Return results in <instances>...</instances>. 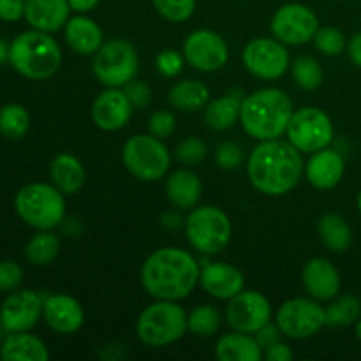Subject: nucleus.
<instances>
[{"mask_svg":"<svg viewBox=\"0 0 361 361\" xmlns=\"http://www.w3.org/2000/svg\"><path fill=\"white\" fill-rule=\"evenodd\" d=\"M303 173V161L298 148L289 141H261L247 162L250 183L267 196H282L298 185Z\"/></svg>","mask_w":361,"mask_h":361,"instance_id":"obj_1","label":"nucleus"},{"mask_svg":"<svg viewBox=\"0 0 361 361\" xmlns=\"http://www.w3.org/2000/svg\"><path fill=\"white\" fill-rule=\"evenodd\" d=\"M201 270L189 252L164 247L147 257L141 268V282L150 296L178 302L187 298L200 282Z\"/></svg>","mask_w":361,"mask_h":361,"instance_id":"obj_2","label":"nucleus"},{"mask_svg":"<svg viewBox=\"0 0 361 361\" xmlns=\"http://www.w3.org/2000/svg\"><path fill=\"white\" fill-rule=\"evenodd\" d=\"M293 102L277 88H263L242 101L240 120L249 136L254 140H277L288 130L291 120Z\"/></svg>","mask_w":361,"mask_h":361,"instance_id":"obj_3","label":"nucleus"},{"mask_svg":"<svg viewBox=\"0 0 361 361\" xmlns=\"http://www.w3.org/2000/svg\"><path fill=\"white\" fill-rule=\"evenodd\" d=\"M9 62L21 76L42 81L51 78L59 71L62 51L59 42L48 32L32 28L11 42Z\"/></svg>","mask_w":361,"mask_h":361,"instance_id":"obj_4","label":"nucleus"},{"mask_svg":"<svg viewBox=\"0 0 361 361\" xmlns=\"http://www.w3.org/2000/svg\"><path fill=\"white\" fill-rule=\"evenodd\" d=\"M63 192L48 183H28L14 197V208L23 222L39 231L56 228L66 217Z\"/></svg>","mask_w":361,"mask_h":361,"instance_id":"obj_5","label":"nucleus"},{"mask_svg":"<svg viewBox=\"0 0 361 361\" xmlns=\"http://www.w3.org/2000/svg\"><path fill=\"white\" fill-rule=\"evenodd\" d=\"M187 314L176 302L159 300L141 312L137 319V337L150 348H164L183 337L187 330Z\"/></svg>","mask_w":361,"mask_h":361,"instance_id":"obj_6","label":"nucleus"},{"mask_svg":"<svg viewBox=\"0 0 361 361\" xmlns=\"http://www.w3.org/2000/svg\"><path fill=\"white\" fill-rule=\"evenodd\" d=\"M122 159L130 175L143 182H155L168 173L171 157L161 137L137 134L123 145Z\"/></svg>","mask_w":361,"mask_h":361,"instance_id":"obj_7","label":"nucleus"},{"mask_svg":"<svg viewBox=\"0 0 361 361\" xmlns=\"http://www.w3.org/2000/svg\"><path fill=\"white\" fill-rule=\"evenodd\" d=\"M189 243L203 254H219L231 240V222L217 207H200L185 221Z\"/></svg>","mask_w":361,"mask_h":361,"instance_id":"obj_8","label":"nucleus"},{"mask_svg":"<svg viewBox=\"0 0 361 361\" xmlns=\"http://www.w3.org/2000/svg\"><path fill=\"white\" fill-rule=\"evenodd\" d=\"M95 78L106 87L118 88L136 78L140 69L137 53L130 42L122 39H113L102 44L95 53L92 63Z\"/></svg>","mask_w":361,"mask_h":361,"instance_id":"obj_9","label":"nucleus"},{"mask_svg":"<svg viewBox=\"0 0 361 361\" xmlns=\"http://www.w3.org/2000/svg\"><path fill=\"white\" fill-rule=\"evenodd\" d=\"M289 143L300 152L316 154L334 140V123L319 108H302L293 113L288 126Z\"/></svg>","mask_w":361,"mask_h":361,"instance_id":"obj_10","label":"nucleus"},{"mask_svg":"<svg viewBox=\"0 0 361 361\" xmlns=\"http://www.w3.org/2000/svg\"><path fill=\"white\" fill-rule=\"evenodd\" d=\"M326 324V312L309 298L288 300L277 312V326L291 338H309Z\"/></svg>","mask_w":361,"mask_h":361,"instance_id":"obj_11","label":"nucleus"},{"mask_svg":"<svg viewBox=\"0 0 361 361\" xmlns=\"http://www.w3.org/2000/svg\"><path fill=\"white\" fill-rule=\"evenodd\" d=\"M270 27L275 39L284 44L298 46L314 39L319 30V21L314 11L303 4H288L274 14Z\"/></svg>","mask_w":361,"mask_h":361,"instance_id":"obj_12","label":"nucleus"},{"mask_svg":"<svg viewBox=\"0 0 361 361\" xmlns=\"http://www.w3.org/2000/svg\"><path fill=\"white\" fill-rule=\"evenodd\" d=\"M243 63L261 80H277L288 71L289 53L279 39L259 37L243 48Z\"/></svg>","mask_w":361,"mask_h":361,"instance_id":"obj_13","label":"nucleus"},{"mask_svg":"<svg viewBox=\"0 0 361 361\" xmlns=\"http://www.w3.org/2000/svg\"><path fill=\"white\" fill-rule=\"evenodd\" d=\"M271 305L267 296L257 291H240L233 296L226 309V319L235 331L256 334L270 323Z\"/></svg>","mask_w":361,"mask_h":361,"instance_id":"obj_14","label":"nucleus"},{"mask_svg":"<svg viewBox=\"0 0 361 361\" xmlns=\"http://www.w3.org/2000/svg\"><path fill=\"white\" fill-rule=\"evenodd\" d=\"M183 56L194 69L214 73L228 63L229 48L224 39L212 30H196L183 44Z\"/></svg>","mask_w":361,"mask_h":361,"instance_id":"obj_15","label":"nucleus"},{"mask_svg":"<svg viewBox=\"0 0 361 361\" xmlns=\"http://www.w3.org/2000/svg\"><path fill=\"white\" fill-rule=\"evenodd\" d=\"M42 305L44 302L35 291L30 289L11 291L0 307V324L7 334L32 330L41 319Z\"/></svg>","mask_w":361,"mask_h":361,"instance_id":"obj_16","label":"nucleus"},{"mask_svg":"<svg viewBox=\"0 0 361 361\" xmlns=\"http://www.w3.org/2000/svg\"><path fill=\"white\" fill-rule=\"evenodd\" d=\"M133 104L126 92L109 87L97 95L92 106V120L102 130H118L130 120Z\"/></svg>","mask_w":361,"mask_h":361,"instance_id":"obj_17","label":"nucleus"},{"mask_svg":"<svg viewBox=\"0 0 361 361\" xmlns=\"http://www.w3.org/2000/svg\"><path fill=\"white\" fill-rule=\"evenodd\" d=\"M42 317L51 330L69 335L83 326L85 312L73 296L55 295L49 296L42 305Z\"/></svg>","mask_w":361,"mask_h":361,"instance_id":"obj_18","label":"nucleus"},{"mask_svg":"<svg viewBox=\"0 0 361 361\" xmlns=\"http://www.w3.org/2000/svg\"><path fill=\"white\" fill-rule=\"evenodd\" d=\"M201 286L217 300H231L243 291V275L238 268L228 263H212L201 270Z\"/></svg>","mask_w":361,"mask_h":361,"instance_id":"obj_19","label":"nucleus"},{"mask_svg":"<svg viewBox=\"0 0 361 361\" xmlns=\"http://www.w3.org/2000/svg\"><path fill=\"white\" fill-rule=\"evenodd\" d=\"M69 0H25V20L41 32L60 30L69 21Z\"/></svg>","mask_w":361,"mask_h":361,"instance_id":"obj_20","label":"nucleus"},{"mask_svg":"<svg viewBox=\"0 0 361 361\" xmlns=\"http://www.w3.org/2000/svg\"><path fill=\"white\" fill-rule=\"evenodd\" d=\"M303 286L312 298L331 300L341 289V275L330 261L316 257L303 268Z\"/></svg>","mask_w":361,"mask_h":361,"instance_id":"obj_21","label":"nucleus"},{"mask_svg":"<svg viewBox=\"0 0 361 361\" xmlns=\"http://www.w3.org/2000/svg\"><path fill=\"white\" fill-rule=\"evenodd\" d=\"M344 171L345 164L342 155L335 150H328V148L316 152L305 168L309 182L319 190L337 187L344 176Z\"/></svg>","mask_w":361,"mask_h":361,"instance_id":"obj_22","label":"nucleus"},{"mask_svg":"<svg viewBox=\"0 0 361 361\" xmlns=\"http://www.w3.org/2000/svg\"><path fill=\"white\" fill-rule=\"evenodd\" d=\"M0 358L4 361H48L49 353L39 337L27 331H14L0 344Z\"/></svg>","mask_w":361,"mask_h":361,"instance_id":"obj_23","label":"nucleus"},{"mask_svg":"<svg viewBox=\"0 0 361 361\" xmlns=\"http://www.w3.org/2000/svg\"><path fill=\"white\" fill-rule=\"evenodd\" d=\"M66 42L78 55H94L102 46V30L87 16L69 18L66 23Z\"/></svg>","mask_w":361,"mask_h":361,"instance_id":"obj_24","label":"nucleus"},{"mask_svg":"<svg viewBox=\"0 0 361 361\" xmlns=\"http://www.w3.org/2000/svg\"><path fill=\"white\" fill-rule=\"evenodd\" d=\"M201 192H203V185H201L200 176L190 169H178L169 176L166 183L168 200L180 210H190L196 207Z\"/></svg>","mask_w":361,"mask_h":361,"instance_id":"obj_25","label":"nucleus"},{"mask_svg":"<svg viewBox=\"0 0 361 361\" xmlns=\"http://www.w3.org/2000/svg\"><path fill=\"white\" fill-rule=\"evenodd\" d=\"M215 356L221 361H261L263 349L256 338L236 331L219 338L215 345Z\"/></svg>","mask_w":361,"mask_h":361,"instance_id":"obj_26","label":"nucleus"},{"mask_svg":"<svg viewBox=\"0 0 361 361\" xmlns=\"http://www.w3.org/2000/svg\"><path fill=\"white\" fill-rule=\"evenodd\" d=\"M49 175L56 189L63 194H76L85 183V168L71 154H60L53 159L49 166Z\"/></svg>","mask_w":361,"mask_h":361,"instance_id":"obj_27","label":"nucleus"},{"mask_svg":"<svg viewBox=\"0 0 361 361\" xmlns=\"http://www.w3.org/2000/svg\"><path fill=\"white\" fill-rule=\"evenodd\" d=\"M319 236L331 252H345L351 247L353 231L344 217L337 214H326L319 219Z\"/></svg>","mask_w":361,"mask_h":361,"instance_id":"obj_28","label":"nucleus"},{"mask_svg":"<svg viewBox=\"0 0 361 361\" xmlns=\"http://www.w3.org/2000/svg\"><path fill=\"white\" fill-rule=\"evenodd\" d=\"M210 99L208 87L201 81L185 80L176 83L169 92V102L182 111H196L204 108Z\"/></svg>","mask_w":361,"mask_h":361,"instance_id":"obj_29","label":"nucleus"},{"mask_svg":"<svg viewBox=\"0 0 361 361\" xmlns=\"http://www.w3.org/2000/svg\"><path fill=\"white\" fill-rule=\"evenodd\" d=\"M242 111V101L236 95H224L207 104L204 122L215 130L229 129L236 123Z\"/></svg>","mask_w":361,"mask_h":361,"instance_id":"obj_30","label":"nucleus"},{"mask_svg":"<svg viewBox=\"0 0 361 361\" xmlns=\"http://www.w3.org/2000/svg\"><path fill=\"white\" fill-rule=\"evenodd\" d=\"M60 252L59 236L49 231H41L28 240L25 247V256L35 267H46L53 263Z\"/></svg>","mask_w":361,"mask_h":361,"instance_id":"obj_31","label":"nucleus"},{"mask_svg":"<svg viewBox=\"0 0 361 361\" xmlns=\"http://www.w3.org/2000/svg\"><path fill=\"white\" fill-rule=\"evenodd\" d=\"M30 129V115L21 104H6L0 108V134L7 140H20Z\"/></svg>","mask_w":361,"mask_h":361,"instance_id":"obj_32","label":"nucleus"},{"mask_svg":"<svg viewBox=\"0 0 361 361\" xmlns=\"http://www.w3.org/2000/svg\"><path fill=\"white\" fill-rule=\"evenodd\" d=\"M324 312L328 326H348L361 317V302L351 295L341 296Z\"/></svg>","mask_w":361,"mask_h":361,"instance_id":"obj_33","label":"nucleus"},{"mask_svg":"<svg viewBox=\"0 0 361 361\" xmlns=\"http://www.w3.org/2000/svg\"><path fill=\"white\" fill-rule=\"evenodd\" d=\"M187 326L192 334L200 337H212L221 328V314L217 309L210 305H201L190 312L187 317Z\"/></svg>","mask_w":361,"mask_h":361,"instance_id":"obj_34","label":"nucleus"},{"mask_svg":"<svg viewBox=\"0 0 361 361\" xmlns=\"http://www.w3.org/2000/svg\"><path fill=\"white\" fill-rule=\"evenodd\" d=\"M323 69L312 56H298L293 63V78L303 90H316L323 83Z\"/></svg>","mask_w":361,"mask_h":361,"instance_id":"obj_35","label":"nucleus"},{"mask_svg":"<svg viewBox=\"0 0 361 361\" xmlns=\"http://www.w3.org/2000/svg\"><path fill=\"white\" fill-rule=\"evenodd\" d=\"M154 6L166 20L173 23H182L192 16L196 9V0H154Z\"/></svg>","mask_w":361,"mask_h":361,"instance_id":"obj_36","label":"nucleus"},{"mask_svg":"<svg viewBox=\"0 0 361 361\" xmlns=\"http://www.w3.org/2000/svg\"><path fill=\"white\" fill-rule=\"evenodd\" d=\"M314 42H316V48L326 56L341 55L345 48L344 34L335 27L319 28L314 35Z\"/></svg>","mask_w":361,"mask_h":361,"instance_id":"obj_37","label":"nucleus"},{"mask_svg":"<svg viewBox=\"0 0 361 361\" xmlns=\"http://www.w3.org/2000/svg\"><path fill=\"white\" fill-rule=\"evenodd\" d=\"M207 157V145L197 137H189L176 147V159L187 166H197Z\"/></svg>","mask_w":361,"mask_h":361,"instance_id":"obj_38","label":"nucleus"},{"mask_svg":"<svg viewBox=\"0 0 361 361\" xmlns=\"http://www.w3.org/2000/svg\"><path fill=\"white\" fill-rule=\"evenodd\" d=\"M23 282V270L14 261H0V291H16Z\"/></svg>","mask_w":361,"mask_h":361,"instance_id":"obj_39","label":"nucleus"},{"mask_svg":"<svg viewBox=\"0 0 361 361\" xmlns=\"http://www.w3.org/2000/svg\"><path fill=\"white\" fill-rule=\"evenodd\" d=\"M148 129L155 137H168L175 133L176 120L169 111H157L148 120Z\"/></svg>","mask_w":361,"mask_h":361,"instance_id":"obj_40","label":"nucleus"},{"mask_svg":"<svg viewBox=\"0 0 361 361\" xmlns=\"http://www.w3.org/2000/svg\"><path fill=\"white\" fill-rule=\"evenodd\" d=\"M155 63H157V69L161 71L164 76L169 78L178 76L183 69V59L176 49H164V51H161L157 55Z\"/></svg>","mask_w":361,"mask_h":361,"instance_id":"obj_41","label":"nucleus"},{"mask_svg":"<svg viewBox=\"0 0 361 361\" xmlns=\"http://www.w3.org/2000/svg\"><path fill=\"white\" fill-rule=\"evenodd\" d=\"M217 164L224 169H233L242 162V148L235 143H222L217 148Z\"/></svg>","mask_w":361,"mask_h":361,"instance_id":"obj_42","label":"nucleus"},{"mask_svg":"<svg viewBox=\"0 0 361 361\" xmlns=\"http://www.w3.org/2000/svg\"><path fill=\"white\" fill-rule=\"evenodd\" d=\"M126 95L129 97L133 108H145L152 101V92L143 81H129L126 88Z\"/></svg>","mask_w":361,"mask_h":361,"instance_id":"obj_43","label":"nucleus"},{"mask_svg":"<svg viewBox=\"0 0 361 361\" xmlns=\"http://www.w3.org/2000/svg\"><path fill=\"white\" fill-rule=\"evenodd\" d=\"M25 14V0H0V20L13 23Z\"/></svg>","mask_w":361,"mask_h":361,"instance_id":"obj_44","label":"nucleus"},{"mask_svg":"<svg viewBox=\"0 0 361 361\" xmlns=\"http://www.w3.org/2000/svg\"><path fill=\"white\" fill-rule=\"evenodd\" d=\"M256 334H257L256 341H257V344L261 345V349H270L271 345H275L277 342H281L282 331L279 326H274V324L268 323V324H264L261 330H257Z\"/></svg>","mask_w":361,"mask_h":361,"instance_id":"obj_45","label":"nucleus"},{"mask_svg":"<svg viewBox=\"0 0 361 361\" xmlns=\"http://www.w3.org/2000/svg\"><path fill=\"white\" fill-rule=\"evenodd\" d=\"M267 360L268 361H291L293 360V351L288 344H282L277 342L275 345H271L270 349H267Z\"/></svg>","mask_w":361,"mask_h":361,"instance_id":"obj_46","label":"nucleus"},{"mask_svg":"<svg viewBox=\"0 0 361 361\" xmlns=\"http://www.w3.org/2000/svg\"><path fill=\"white\" fill-rule=\"evenodd\" d=\"M349 56L361 69V32L353 35L351 42H349Z\"/></svg>","mask_w":361,"mask_h":361,"instance_id":"obj_47","label":"nucleus"},{"mask_svg":"<svg viewBox=\"0 0 361 361\" xmlns=\"http://www.w3.org/2000/svg\"><path fill=\"white\" fill-rule=\"evenodd\" d=\"M99 4V0H69L71 9L76 13H88Z\"/></svg>","mask_w":361,"mask_h":361,"instance_id":"obj_48","label":"nucleus"},{"mask_svg":"<svg viewBox=\"0 0 361 361\" xmlns=\"http://www.w3.org/2000/svg\"><path fill=\"white\" fill-rule=\"evenodd\" d=\"M6 60H9V46L0 39V66H2Z\"/></svg>","mask_w":361,"mask_h":361,"instance_id":"obj_49","label":"nucleus"},{"mask_svg":"<svg viewBox=\"0 0 361 361\" xmlns=\"http://www.w3.org/2000/svg\"><path fill=\"white\" fill-rule=\"evenodd\" d=\"M356 337H358L361 341V317L358 321H356Z\"/></svg>","mask_w":361,"mask_h":361,"instance_id":"obj_50","label":"nucleus"},{"mask_svg":"<svg viewBox=\"0 0 361 361\" xmlns=\"http://www.w3.org/2000/svg\"><path fill=\"white\" fill-rule=\"evenodd\" d=\"M4 328H2V324H0V344H2V338H4Z\"/></svg>","mask_w":361,"mask_h":361,"instance_id":"obj_51","label":"nucleus"},{"mask_svg":"<svg viewBox=\"0 0 361 361\" xmlns=\"http://www.w3.org/2000/svg\"><path fill=\"white\" fill-rule=\"evenodd\" d=\"M358 210H360V214H361V190H360V194H358Z\"/></svg>","mask_w":361,"mask_h":361,"instance_id":"obj_52","label":"nucleus"}]
</instances>
